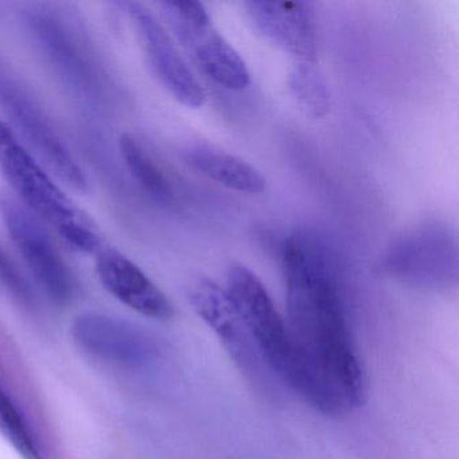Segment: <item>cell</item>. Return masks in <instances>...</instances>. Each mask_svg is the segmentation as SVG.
<instances>
[{
  "mask_svg": "<svg viewBox=\"0 0 459 459\" xmlns=\"http://www.w3.org/2000/svg\"><path fill=\"white\" fill-rule=\"evenodd\" d=\"M287 325L311 367L348 410L368 397L338 284L334 252L321 233L295 230L281 244Z\"/></svg>",
  "mask_w": 459,
  "mask_h": 459,
  "instance_id": "obj_1",
  "label": "cell"
},
{
  "mask_svg": "<svg viewBox=\"0 0 459 459\" xmlns=\"http://www.w3.org/2000/svg\"><path fill=\"white\" fill-rule=\"evenodd\" d=\"M227 292L264 365L306 403L325 415L348 411L300 351L287 321L260 279L241 264L230 265Z\"/></svg>",
  "mask_w": 459,
  "mask_h": 459,
  "instance_id": "obj_2",
  "label": "cell"
},
{
  "mask_svg": "<svg viewBox=\"0 0 459 459\" xmlns=\"http://www.w3.org/2000/svg\"><path fill=\"white\" fill-rule=\"evenodd\" d=\"M0 173L14 197L39 221L49 224L68 246L84 254L99 252L101 240L95 224L55 184L4 120H0Z\"/></svg>",
  "mask_w": 459,
  "mask_h": 459,
  "instance_id": "obj_3",
  "label": "cell"
},
{
  "mask_svg": "<svg viewBox=\"0 0 459 459\" xmlns=\"http://www.w3.org/2000/svg\"><path fill=\"white\" fill-rule=\"evenodd\" d=\"M0 109L53 176L77 192H87L84 170L39 100L0 55Z\"/></svg>",
  "mask_w": 459,
  "mask_h": 459,
  "instance_id": "obj_4",
  "label": "cell"
},
{
  "mask_svg": "<svg viewBox=\"0 0 459 459\" xmlns=\"http://www.w3.org/2000/svg\"><path fill=\"white\" fill-rule=\"evenodd\" d=\"M160 10L198 68L217 85L244 91L251 82L246 61L212 25L200 2H162Z\"/></svg>",
  "mask_w": 459,
  "mask_h": 459,
  "instance_id": "obj_5",
  "label": "cell"
},
{
  "mask_svg": "<svg viewBox=\"0 0 459 459\" xmlns=\"http://www.w3.org/2000/svg\"><path fill=\"white\" fill-rule=\"evenodd\" d=\"M0 220L39 287L56 305L68 306L74 297V279L42 222L4 189Z\"/></svg>",
  "mask_w": 459,
  "mask_h": 459,
  "instance_id": "obj_6",
  "label": "cell"
},
{
  "mask_svg": "<svg viewBox=\"0 0 459 459\" xmlns=\"http://www.w3.org/2000/svg\"><path fill=\"white\" fill-rule=\"evenodd\" d=\"M29 30L61 79L85 99H98L100 79L80 31L57 10L34 7L26 15Z\"/></svg>",
  "mask_w": 459,
  "mask_h": 459,
  "instance_id": "obj_7",
  "label": "cell"
},
{
  "mask_svg": "<svg viewBox=\"0 0 459 459\" xmlns=\"http://www.w3.org/2000/svg\"><path fill=\"white\" fill-rule=\"evenodd\" d=\"M147 65L160 84L187 108H200L205 92L160 21L143 4H126Z\"/></svg>",
  "mask_w": 459,
  "mask_h": 459,
  "instance_id": "obj_8",
  "label": "cell"
},
{
  "mask_svg": "<svg viewBox=\"0 0 459 459\" xmlns=\"http://www.w3.org/2000/svg\"><path fill=\"white\" fill-rule=\"evenodd\" d=\"M72 337L91 356L120 367H136L155 353L154 343L143 330L125 319L87 313L74 318Z\"/></svg>",
  "mask_w": 459,
  "mask_h": 459,
  "instance_id": "obj_9",
  "label": "cell"
},
{
  "mask_svg": "<svg viewBox=\"0 0 459 459\" xmlns=\"http://www.w3.org/2000/svg\"><path fill=\"white\" fill-rule=\"evenodd\" d=\"M189 300L195 313L216 333L230 359H235L243 372L257 380L256 372H262L264 362L227 290L209 279H200L190 289Z\"/></svg>",
  "mask_w": 459,
  "mask_h": 459,
  "instance_id": "obj_10",
  "label": "cell"
},
{
  "mask_svg": "<svg viewBox=\"0 0 459 459\" xmlns=\"http://www.w3.org/2000/svg\"><path fill=\"white\" fill-rule=\"evenodd\" d=\"M249 20L268 41L297 58L316 63L318 30L310 4L303 2H247Z\"/></svg>",
  "mask_w": 459,
  "mask_h": 459,
  "instance_id": "obj_11",
  "label": "cell"
},
{
  "mask_svg": "<svg viewBox=\"0 0 459 459\" xmlns=\"http://www.w3.org/2000/svg\"><path fill=\"white\" fill-rule=\"evenodd\" d=\"M96 273L104 289L127 307L154 319H169L174 308L157 284L127 256L103 249L96 260Z\"/></svg>",
  "mask_w": 459,
  "mask_h": 459,
  "instance_id": "obj_12",
  "label": "cell"
},
{
  "mask_svg": "<svg viewBox=\"0 0 459 459\" xmlns=\"http://www.w3.org/2000/svg\"><path fill=\"white\" fill-rule=\"evenodd\" d=\"M455 254L450 232L437 225H426L397 241L389 251L388 264L402 273L426 276L447 268Z\"/></svg>",
  "mask_w": 459,
  "mask_h": 459,
  "instance_id": "obj_13",
  "label": "cell"
},
{
  "mask_svg": "<svg viewBox=\"0 0 459 459\" xmlns=\"http://www.w3.org/2000/svg\"><path fill=\"white\" fill-rule=\"evenodd\" d=\"M185 160L193 170L235 192L259 195L264 192L265 179L246 160L208 146L190 147Z\"/></svg>",
  "mask_w": 459,
  "mask_h": 459,
  "instance_id": "obj_14",
  "label": "cell"
},
{
  "mask_svg": "<svg viewBox=\"0 0 459 459\" xmlns=\"http://www.w3.org/2000/svg\"><path fill=\"white\" fill-rule=\"evenodd\" d=\"M119 150L126 168L147 195L162 204L173 203V186L168 176L135 135L123 134L119 139Z\"/></svg>",
  "mask_w": 459,
  "mask_h": 459,
  "instance_id": "obj_15",
  "label": "cell"
},
{
  "mask_svg": "<svg viewBox=\"0 0 459 459\" xmlns=\"http://www.w3.org/2000/svg\"><path fill=\"white\" fill-rule=\"evenodd\" d=\"M290 90L299 108L311 119H321L330 111V92L316 63H297L290 74Z\"/></svg>",
  "mask_w": 459,
  "mask_h": 459,
  "instance_id": "obj_16",
  "label": "cell"
},
{
  "mask_svg": "<svg viewBox=\"0 0 459 459\" xmlns=\"http://www.w3.org/2000/svg\"><path fill=\"white\" fill-rule=\"evenodd\" d=\"M0 431L23 459H45L21 411L0 388Z\"/></svg>",
  "mask_w": 459,
  "mask_h": 459,
  "instance_id": "obj_17",
  "label": "cell"
},
{
  "mask_svg": "<svg viewBox=\"0 0 459 459\" xmlns=\"http://www.w3.org/2000/svg\"><path fill=\"white\" fill-rule=\"evenodd\" d=\"M0 281L21 302L25 305H33L36 298H34L31 284L2 247H0Z\"/></svg>",
  "mask_w": 459,
  "mask_h": 459,
  "instance_id": "obj_18",
  "label": "cell"
}]
</instances>
